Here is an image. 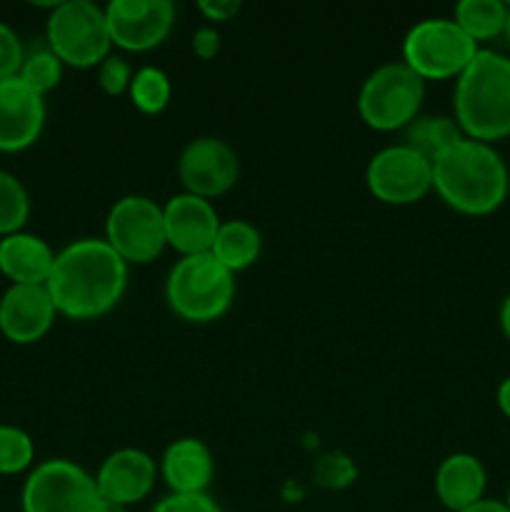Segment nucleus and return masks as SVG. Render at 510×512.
<instances>
[{"mask_svg":"<svg viewBox=\"0 0 510 512\" xmlns=\"http://www.w3.org/2000/svg\"><path fill=\"white\" fill-rule=\"evenodd\" d=\"M105 243L125 263H150L168 245L163 208L145 195H125L105 220Z\"/></svg>","mask_w":510,"mask_h":512,"instance_id":"1a4fd4ad","label":"nucleus"},{"mask_svg":"<svg viewBox=\"0 0 510 512\" xmlns=\"http://www.w3.org/2000/svg\"><path fill=\"white\" fill-rule=\"evenodd\" d=\"M193 50L200 60H210L220 50V35L215 28H200L193 35Z\"/></svg>","mask_w":510,"mask_h":512,"instance_id":"2f4dec72","label":"nucleus"},{"mask_svg":"<svg viewBox=\"0 0 510 512\" xmlns=\"http://www.w3.org/2000/svg\"><path fill=\"white\" fill-rule=\"evenodd\" d=\"M163 480L173 495H200L210 488L215 463L203 440L180 438L163 453Z\"/></svg>","mask_w":510,"mask_h":512,"instance_id":"f3484780","label":"nucleus"},{"mask_svg":"<svg viewBox=\"0 0 510 512\" xmlns=\"http://www.w3.org/2000/svg\"><path fill=\"white\" fill-rule=\"evenodd\" d=\"M53 263V248L38 235L13 233L0 240V273L13 285H45Z\"/></svg>","mask_w":510,"mask_h":512,"instance_id":"a211bd4d","label":"nucleus"},{"mask_svg":"<svg viewBox=\"0 0 510 512\" xmlns=\"http://www.w3.org/2000/svg\"><path fill=\"white\" fill-rule=\"evenodd\" d=\"M498 408H500V413L510 420V375L503 380V383H500V388H498Z\"/></svg>","mask_w":510,"mask_h":512,"instance_id":"72a5a7b5","label":"nucleus"},{"mask_svg":"<svg viewBox=\"0 0 510 512\" xmlns=\"http://www.w3.org/2000/svg\"><path fill=\"white\" fill-rule=\"evenodd\" d=\"M355 475H358V470H355L353 460H350L345 453L333 450V453H325L323 458L318 460L313 478L315 483L323 485V488L340 490V488H348V485L355 480Z\"/></svg>","mask_w":510,"mask_h":512,"instance_id":"bb28decb","label":"nucleus"},{"mask_svg":"<svg viewBox=\"0 0 510 512\" xmlns=\"http://www.w3.org/2000/svg\"><path fill=\"white\" fill-rule=\"evenodd\" d=\"M128 285V263L105 240L83 238L55 253L45 283L58 313L90 320L110 313Z\"/></svg>","mask_w":510,"mask_h":512,"instance_id":"f257e3e1","label":"nucleus"},{"mask_svg":"<svg viewBox=\"0 0 510 512\" xmlns=\"http://www.w3.org/2000/svg\"><path fill=\"white\" fill-rule=\"evenodd\" d=\"M45 125V100L23 80H0V150L18 153L40 138Z\"/></svg>","mask_w":510,"mask_h":512,"instance_id":"ddd939ff","label":"nucleus"},{"mask_svg":"<svg viewBox=\"0 0 510 512\" xmlns=\"http://www.w3.org/2000/svg\"><path fill=\"white\" fill-rule=\"evenodd\" d=\"M500 328H503L505 338L510 340V295L503 300V308H500Z\"/></svg>","mask_w":510,"mask_h":512,"instance_id":"f704fd0d","label":"nucleus"},{"mask_svg":"<svg viewBox=\"0 0 510 512\" xmlns=\"http://www.w3.org/2000/svg\"><path fill=\"white\" fill-rule=\"evenodd\" d=\"M30 215L28 190L8 170H0V235L20 233Z\"/></svg>","mask_w":510,"mask_h":512,"instance_id":"b1692460","label":"nucleus"},{"mask_svg":"<svg viewBox=\"0 0 510 512\" xmlns=\"http://www.w3.org/2000/svg\"><path fill=\"white\" fill-rule=\"evenodd\" d=\"M505 38H508V45H510V5H508V23H505Z\"/></svg>","mask_w":510,"mask_h":512,"instance_id":"e433bc0d","label":"nucleus"},{"mask_svg":"<svg viewBox=\"0 0 510 512\" xmlns=\"http://www.w3.org/2000/svg\"><path fill=\"white\" fill-rule=\"evenodd\" d=\"M35 458V445L25 430L15 425H0V473H23Z\"/></svg>","mask_w":510,"mask_h":512,"instance_id":"a878e982","label":"nucleus"},{"mask_svg":"<svg viewBox=\"0 0 510 512\" xmlns=\"http://www.w3.org/2000/svg\"><path fill=\"white\" fill-rule=\"evenodd\" d=\"M128 93L140 113L158 115L163 113L165 105H168L170 95H173V85H170V78L163 70L153 68V65H145V68L133 73Z\"/></svg>","mask_w":510,"mask_h":512,"instance_id":"5701e85b","label":"nucleus"},{"mask_svg":"<svg viewBox=\"0 0 510 512\" xmlns=\"http://www.w3.org/2000/svg\"><path fill=\"white\" fill-rule=\"evenodd\" d=\"M95 512H128V508H125V505H120V503H113V500L100 498L98 510H95Z\"/></svg>","mask_w":510,"mask_h":512,"instance_id":"c9c22d12","label":"nucleus"},{"mask_svg":"<svg viewBox=\"0 0 510 512\" xmlns=\"http://www.w3.org/2000/svg\"><path fill=\"white\" fill-rule=\"evenodd\" d=\"M455 23L475 43L493 40L505 33L508 23V5L503 0H460L455 5Z\"/></svg>","mask_w":510,"mask_h":512,"instance_id":"4be33fe9","label":"nucleus"},{"mask_svg":"<svg viewBox=\"0 0 510 512\" xmlns=\"http://www.w3.org/2000/svg\"><path fill=\"white\" fill-rule=\"evenodd\" d=\"M110 40L130 53H145L170 35L175 5L170 0H113L105 5Z\"/></svg>","mask_w":510,"mask_h":512,"instance_id":"9b49d317","label":"nucleus"},{"mask_svg":"<svg viewBox=\"0 0 510 512\" xmlns=\"http://www.w3.org/2000/svg\"><path fill=\"white\" fill-rule=\"evenodd\" d=\"M130 80H133V68L120 55H108L98 65V85L103 88V93L113 95V98L128 93Z\"/></svg>","mask_w":510,"mask_h":512,"instance_id":"cd10ccee","label":"nucleus"},{"mask_svg":"<svg viewBox=\"0 0 510 512\" xmlns=\"http://www.w3.org/2000/svg\"><path fill=\"white\" fill-rule=\"evenodd\" d=\"M198 10L208 20H215V23H225V20L235 18L240 13L238 0H200Z\"/></svg>","mask_w":510,"mask_h":512,"instance_id":"7c9ffc66","label":"nucleus"},{"mask_svg":"<svg viewBox=\"0 0 510 512\" xmlns=\"http://www.w3.org/2000/svg\"><path fill=\"white\" fill-rule=\"evenodd\" d=\"M155 475H158V468L148 453L123 448L103 460L98 475H95V485H98L100 498L128 508V505L148 498L150 490L155 488Z\"/></svg>","mask_w":510,"mask_h":512,"instance_id":"dca6fc26","label":"nucleus"},{"mask_svg":"<svg viewBox=\"0 0 510 512\" xmlns=\"http://www.w3.org/2000/svg\"><path fill=\"white\" fill-rule=\"evenodd\" d=\"M165 238L178 253L200 255L210 253L215 243V235L220 230V218L210 200L198 195L180 193L165 203Z\"/></svg>","mask_w":510,"mask_h":512,"instance_id":"4468645a","label":"nucleus"},{"mask_svg":"<svg viewBox=\"0 0 510 512\" xmlns=\"http://www.w3.org/2000/svg\"><path fill=\"white\" fill-rule=\"evenodd\" d=\"M170 310L188 323H213L228 313L235 298V280L213 253L185 255L165 283Z\"/></svg>","mask_w":510,"mask_h":512,"instance_id":"20e7f679","label":"nucleus"},{"mask_svg":"<svg viewBox=\"0 0 510 512\" xmlns=\"http://www.w3.org/2000/svg\"><path fill=\"white\" fill-rule=\"evenodd\" d=\"M48 45L60 63L73 68H93L110 55V40L105 8L90 0H65L53 8L48 18Z\"/></svg>","mask_w":510,"mask_h":512,"instance_id":"39448f33","label":"nucleus"},{"mask_svg":"<svg viewBox=\"0 0 510 512\" xmlns=\"http://www.w3.org/2000/svg\"><path fill=\"white\" fill-rule=\"evenodd\" d=\"M260 245H263V240H260L255 225L245 223V220H228V223H220L210 253L225 270L235 275L258 260Z\"/></svg>","mask_w":510,"mask_h":512,"instance_id":"aec40b11","label":"nucleus"},{"mask_svg":"<svg viewBox=\"0 0 510 512\" xmlns=\"http://www.w3.org/2000/svg\"><path fill=\"white\" fill-rule=\"evenodd\" d=\"M455 123L465 138L495 143L510 135V58L478 50L455 83Z\"/></svg>","mask_w":510,"mask_h":512,"instance_id":"7ed1b4c3","label":"nucleus"},{"mask_svg":"<svg viewBox=\"0 0 510 512\" xmlns=\"http://www.w3.org/2000/svg\"><path fill=\"white\" fill-rule=\"evenodd\" d=\"M505 505H508V508H510V490H508V498H505Z\"/></svg>","mask_w":510,"mask_h":512,"instance_id":"4c0bfd02","label":"nucleus"},{"mask_svg":"<svg viewBox=\"0 0 510 512\" xmlns=\"http://www.w3.org/2000/svg\"><path fill=\"white\" fill-rule=\"evenodd\" d=\"M475 55L478 43L448 18L420 20L403 40V63L423 80L460 78Z\"/></svg>","mask_w":510,"mask_h":512,"instance_id":"423d86ee","label":"nucleus"},{"mask_svg":"<svg viewBox=\"0 0 510 512\" xmlns=\"http://www.w3.org/2000/svg\"><path fill=\"white\" fill-rule=\"evenodd\" d=\"M58 315L45 285H10L0 298V333L18 345L43 338Z\"/></svg>","mask_w":510,"mask_h":512,"instance_id":"2eb2a0df","label":"nucleus"},{"mask_svg":"<svg viewBox=\"0 0 510 512\" xmlns=\"http://www.w3.org/2000/svg\"><path fill=\"white\" fill-rule=\"evenodd\" d=\"M60 75H63V63H60L58 55L50 48H40L25 55L18 78L23 80L30 90H35L38 95H45L60 83Z\"/></svg>","mask_w":510,"mask_h":512,"instance_id":"393cba45","label":"nucleus"},{"mask_svg":"<svg viewBox=\"0 0 510 512\" xmlns=\"http://www.w3.org/2000/svg\"><path fill=\"white\" fill-rule=\"evenodd\" d=\"M463 512H510V508L503 503V500L483 498V500H478L475 505H470V508H465Z\"/></svg>","mask_w":510,"mask_h":512,"instance_id":"473e14b6","label":"nucleus"},{"mask_svg":"<svg viewBox=\"0 0 510 512\" xmlns=\"http://www.w3.org/2000/svg\"><path fill=\"white\" fill-rule=\"evenodd\" d=\"M178 175L185 193L205 200L218 198L238 183V153L220 138H195L180 153Z\"/></svg>","mask_w":510,"mask_h":512,"instance_id":"f8f14e48","label":"nucleus"},{"mask_svg":"<svg viewBox=\"0 0 510 512\" xmlns=\"http://www.w3.org/2000/svg\"><path fill=\"white\" fill-rule=\"evenodd\" d=\"M368 190L385 205H413L433 190V163L405 145H390L370 158Z\"/></svg>","mask_w":510,"mask_h":512,"instance_id":"9d476101","label":"nucleus"},{"mask_svg":"<svg viewBox=\"0 0 510 512\" xmlns=\"http://www.w3.org/2000/svg\"><path fill=\"white\" fill-rule=\"evenodd\" d=\"M485 485H488V475H485L483 463L470 453L448 455L435 473L438 500L453 512H463L483 500Z\"/></svg>","mask_w":510,"mask_h":512,"instance_id":"6ab92c4d","label":"nucleus"},{"mask_svg":"<svg viewBox=\"0 0 510 512\" xmlns=\"http://www.w3.org/2000/svg\"><path fill=\"white\" fill-rule=\"evenodd\" d=\"M425 98V80L405 63H385L363 83L358 98L360 118L373 130L408 128Z\"/></svg>","mask_w":510,"mask_h":512,"instance_id":"0eeeda50","label":"nucleus"},{"mask_svg":"<svg viewBox=\"0 0 510 512\" xmlns=\"http://www.w3.org/2000/svg\"><path fill=\"white\" fill-rule=\"evenodd\" d=\"M25 60L23 43L10 25L0 23V80L15 78Z\"/></svg>","mask_w":510,"mask_h":512,"instance_id":"c85d7f7f","label":"nucleus"},{"mask_svg":"<svg viewBox=\"0 0 510 512\" xmlns=\"http://www.w3.org/2000/svg\"><path fill=\"white\" fill-rule=\"evenodd\" d=\"M433 190L463 215H490L505 203L510 175L488 143L463 138L433 160Z\"/></svg>","mask_w":510,"mask_h":512,"instance_id":"f03ea898","label":"nucleus"},{"mask_svg":"<svg viewBox=\"0 0 510 512\" xmlns=\"http://www.w3.org/2000/svg\"><path fill=\"white\" fill-rule=\"evenodd\" d=\"M463 138V130H460V125L453 118H443V115L433 118V115H425V118H415L405 128L403 145L433 163L435 158H440L445 150L453 148Z\"/></svg>","mask_w":510,"mask_h":512,"instance_id":"412c9836","label":"nucleus"},{"mask_svg":"<svg viewBox=\"0 0 510 512\" xmlns=\"http://www.w3.org/2000/svg\"><path fill=\"white\" fill-rule=\"evenodd\" d=\"M23 512H95L98 485L90 473L70 460L40 463L23 485Z\"/></svg>","mask_w":510,"mask_h":512,"instance_id":"6e6552de","label":"nucleus"},{"mask_svg":"<svg viewBox=\"0 0 510 512\" xmlns=\"http://www.w3.org/2000/svg\"><path fill=\"white\" fill-rule=\"evenodd\" d=\"M153 512H223L208 493L200 495H173L160 500Z\"/></svg>","mask_w":510,"mask_h":512,"instance_id":"c756f323","label":"nucleus"}]
</instances>
